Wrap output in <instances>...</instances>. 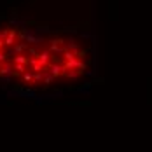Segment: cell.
Returning a JSON list of instances; mask_svg holds the SVG:
<instances>
[{
  "mask_svg": "<svg viewBox=\"0 0 152 152\" xmlns=\"http://www.w3.org/2000/svg\"><path fill=\"white\" fill-rule=\"evenodd\" d=\"M93 72V46L74 31L0 21V82L28 91L82 84Z\"/></svg>",
  "mask_w": 152,
  "mask_h": 152,
  "instance_id": "cell-1",
  "label": "cell"
}]
</instances>
